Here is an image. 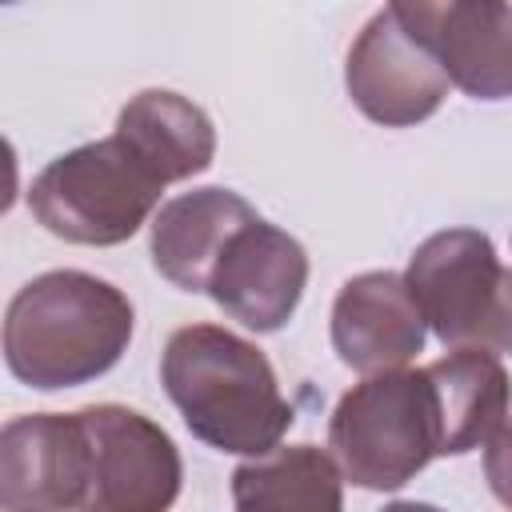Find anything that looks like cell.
<instances>
[{"instance_id": "cell-1", "label": "cell", "mask_w": 512, "mask_h": 512, "mask_svg": "<svg viewBox=\"0 0 512 512\" xmlns=\"http://www.w3.org/2000/svg\"><path fill=\"white\" fill-rule=\"evenodd\" d=\"M160 384L184 428L228 456H268L296 424L272 360L224 324H184L160 352Z\"/></svg>"}, {"instance_id": "cell-2", "label": "cell", "mask_w": 512, "mask_h": 512, "mask_svg": "<svg viewBox=\"0 0 512 512\" xmlns=\"http://www.w3.org/2000/svg\"><path fill=\"white\" fill-rule=\"evenodd\" d=\"M132 332L136 308L128 292L80 268H52L8 300L4 364L36 392L80 388L120 364Z\"/></svg>"}, {"instance_id": "cell-3", "label": "cell", "mask_w": 512, "mask_h": 512, "mask_svg": "<svg viewBox=\"0 0 512 512\" xmlns=\"http://www.w3.org/2000/svg\"><path fill=\"white\" fill-rule=\"evenodd\" d=\"M328 452L364 492H396L440 456V412L428 368H396L352 384L328 416Z\"/></svg>"}, {"instance_id": "cell-4", "label": "cell", "mask_w": 512, "mask_h": 512, "mask_svg": "<svg viewBox=\"0 0 512 512\" xmlns=\"http://www.w3.org/2000/svg\"><path fill=\"white\" fill-rule=\"evenodd\" d=\"M160 192L164 184L112 132L48 160L28 188V212L56 240L112 248L160 212Z\"/></svg>"}, {"instance_id": "cell-5", "label": "cell", "mask_w": 512, "mask_h": 512, "mask_svg": "<svg viewBox=\"0 0 512 512\" xmlns=\"http://www.w3.org/2000/svg\"><path fill=\"white\" fill-rule=\"evenodd\" d=\"M408 292L428 332L452 348L492 356L512 352V268L480 228L432 232L404 268Z\"/></svg>"}, {"instance_id": "cell-6", "label": "cell", "mask_w": 512, "mask_h": 512, "mask_svg": "<svg viewBox=\"0 0 512 512\" xmlns=\"http://www.w3.org/2000/svg\"><path fill=\"white\" fill-rule=\"evenodd\" d=\"M80 416L92 452L84 512H172L184 488L176 440L128 404H88Z\"/></svg>"}, {"instance_id": "cell-7", "label": "cell", "mask_w": 512, "mask_h": 512, "mask_svg": "<svg viewBox=\"0 0 512 512\" xmlns=\"http://www.w3.org/2000/svg\"><path fill=\"white\" fill-rule=\"evenodd\" d=\"M344 88L372 124L412 128L440 112L452 80L388 4L356 32L344 60Z\"/></svg>"}, {"instance_id": "cell-8", "label": "cell", "mask_w": 512, "mask_h": 512, "mask_svg": "<svg viewBox=\"0 0 512 512\" xmlns=\"http://www.w3.org/2000/svg\"><path fill=\"white\" fill-rule=\"evenodd\" d=\"M88 476L92 452L80 412H28L0 428L4 512H84Z\"/></svg>"}, {"instance_id": "cell-9", "label": "cell", "mask_w": 512, "mask_h": 512, "mask_svg": "<svg viewBox=\"0 0 512 512\" xmlns=\"http://www.w3.org/2000/svg\"><path fill=\"white\" fill-rule=\"evenodd\" d=\"M400 24L436 56L452 88L472 100H512V4L416 0L392 4Z\"/></svg>"}, {"instance_id": "cell-10", "label": "cell", "mask_w": 512, "mask_h": 512, "mask_svg": "<svg viewBox=\"0 0 512 512\" xmlns=\"http://www.w3.org/2000/svg\"><path fill=\"white\" fill-rule=\"evenodd\" d=\"M304 288H308L304 244L292 232L256 216L228 240L204 296H212V304L248 332L268 336L296 316Z\"/></svg>"}, {"instance_id": "cell-11", "label": "cell", "mask_w": 512, "mask_h": 512, "mask_svg": "<svg viewBox=\"0 0 512 512\" xmlns=\"http://www.w3.org/2000/svg\"><path fill=\"white\" fill-rule=\"evenodd\" d=\"M428 340V324L408 292L404 272H360L332 300V348L344 368L380 376L408 368Z\"/></svg>"}, {"instance_id": "cell-12", "label": "cell", "mask_w": 512, "mask_h": 512, "mask_svg": "<svg viewBox=\"0 0 512 512\" xmlns=\"http://www.w3.org/2000/svg\"><path fill=\"white\" fill-rule=\"evenodd\" d=\"M260 212L232 188H192L160 204L148 232L152 268L180 292H208L228 240Z\"/></svg>"}, {"instance_id": "cell-13", "label": "cell", "mask_w": 512, "mask_h": 512, "mask_svg": "<svg viewBox=\"0 0 512 512\" xmlns=\"http://www.w3.org/2000/svg\"><path fill=\"white\" fill-rule=\"evenodd\" d=\"M116 136L164 188L208 172L216 160L212 116L172 88L136 92L116 116Z\"/></svg>"}, {"instance_id": "cell-14", "label": "cell", "mask_w": 512, "mask_h": 512, "mask_svg": "<svg viewBox=\"0 0 512 512\" xmlns=\"http://www.w3.org/2000/svg\"><path fill=\"white\" fill-rule=\"evenodd\" d=\"M424 368L440 412V456H468L484 448L512 408V380L500 356L452 348Z\"/></svg>"}, {"instance_id": "cell-15", "label": "cell", "mask_w": 512, "mask_h": 512, "mask_svg": "<svg viewBox=\"0 0 512 512\" xmlns=\"http://www.w3.org/2000/svg\"><path fill=\"white\" fill-rule=\"evenodd\" d=\"M236 512H344V472L328 448L280 444L232 472Z\"/></svg>"}, {"instance_id": "cell-16", "label": "cell", "mask_w": 512, "mask_h": 512, "mask_svg": "<svg viewBox=\"0 0 512 512\" xmlns=\"http://www.w3.org/2000/svg\"><path fill=\"white\" fill-rule=\"evenodd\" d=\"M484 480H488L492 496L512 512V416L484 444Z\"/></svg>"}, {"instance_id": "cell-17", "label": "cell", "mask_w": 512, "mask_h": 512, "mask_svg": "<svg viewBox=\"0 0 512 512\" xmlns=\"http://www.w3.org/2000/svg\"><path fill=\"white\" fill-rule=\"evenodd\" d=\"M380 512H444V508L424 504V500H392V504H384Z\"/></svg>"}]
</instances>
